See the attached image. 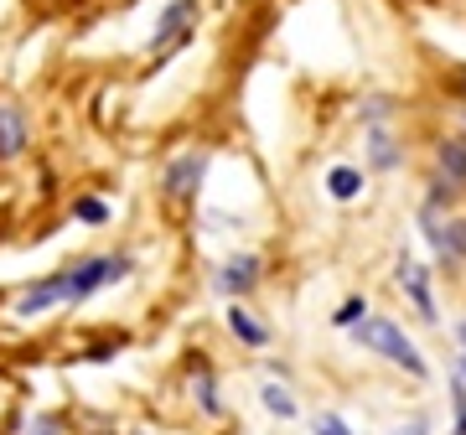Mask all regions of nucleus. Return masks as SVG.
I'll list each match as a JSON object with an SVG mask.
<instances>
[{
	"label": "nucleus",
	"mask_w": 466,
	"mask_h": 435,
	"mask_svg": "<svg viewBox=\"0 0 466 435\" xmlns=\"http://www.w3.org/2000/svg\"><path fill=\"white\" fill-rule=\"evenodd\" d=\"M451 234H456V254L466 259V218H461V223H451Z\"/></svg>",
	"instance_id": "obj_19"
},
{
	"label": "nucleus",
	"mask_w": 466,
	"mask_h": 435,
	"mask_svg": "<svg viewBox=\"0 0 466 435\" xmlns=\"http://www.w3.org/2000/svg\"><path fill=\"white\" fill-rule=\"evenodd\" d=\"M327 197H332V202L363 197V171H358V167H332V171H327Z\"/></svg>",
	"instance_id": "obj_11"
},
{
	"label": "nucleus",
	"mask_w": 466,
	"mask_h": 435,
	"mask_svg": "<svg viewBox=\"0 0 466 435\" xmlns=\"http://www.w3.org/2000/svg\"><path fill=\"white\" fill-rule=\"evenodd\" d=\"M135 435H146V430H135Z\"/></svg>",
	"instance_id": "obj_22"
},
{
	"label": "nucleus",
	"mask_w": 466,
	"mask_h": 435,
	"mask_svg": "<svg viewBox=\"0 0 466 435\" xmlns=\"http://www.w3.org/2000/svg\"><path fill=\"white\" fill-rule=\"evenodd\" d=\"M461 125H466V104H461Z\"/></svg>",
	"instance_id": "obj_21"
},
{
	"label": "nucleus",
	"mask_w": 466,
	"mask_h": 435,
	"mask_svg": "<svg viewBox=\"0 0 466 435\" xmlns=\"http://www.w3.org/2000/svg\"><path fill=\"white\" fill-rule=\"evenodd\" d=\"M202 21V0H167L161 5V16H156V26H150V42L146 52H177L192 42V32H198Z\"/></svg>",
	"instance_id": "obj_3"
},
{
	"label": "nucleus",
	"mask_w": 466,
	"mask_h": 435,
	"mask_svg": "<svg viewBox=\"0 0 466 435\" xmlns=\"http://www.w3.org/2000/svg\"><path fill=\"white\" fill-rule=\"evenodd\" d=\"M425 430H431L425 420H410V425H400V430H389V435H425Z\"/></svg>",
	"instance_id": "obj_18"
},
{
	"label": "nucleus",
	"mask_w": 466,
	"mask_h": 435,
	"mask_svg": "<svg viewBox=\"0 0 466 435\" xmlns=\"http://www.w3.org/2000/svg\"><path fill=\"white\" fill-rule=\"evenodd\" d=\"M368 317V301H363V296H352V301H342V306H337V327H352V321H363Z\"/></svg>",
	"instance_id": "obj_16"
},
{
	"label": "nucleus",
	"mask_w": 466,
	"mask_h": 435,
	"mask_svg": "<svg viewBox=\"0 0 466 435\" xmlns=\"http://www.w3.org/2000/svg\"><path fill=\"white\" fill-rule=\"evenodd\" d=\"M130 275V259L125 254H88L78 265L57 269V275H42V280L21 285L16 301H11V317H47L57 306H84L88 296H99L104 285H119Z\"/></svg>",
	"instance_id": "obj_1"
},
{
	"label": "nucleus",
	"mask_w": 466,
	"mask_h": 435,
	"mask_svg": "<svg viewBox=\"0 0 466 435\" xmlns=\"http://www.w3.org/2000/svg\"><path fill=\"white\" fill-rule=\"evenodd\" d=\"M192 394H198V404L208 410V415H223V404H218V384H213V369H198V373H192Z\"/></svg>",
	"instance_id": "obj_13"
},
{
	"label": "nucleus",
	"mask_w": 466,
	"mask_h": 435,
	"mask_svg": "<svg viewBox=\"0 0 466 435\" xmlns=\"http://www.w3.org/2000/svg\"><path fill=\"white\" fill-rule=\"evenodd\" d=\"M368 167L373 171L400 167V140L389 135V119H373V125H368Z\"/></svg>",
	"instance_id": "obj_9"
},
{
	"label": "nucleus",
	"mask_w": 466,
	"mask_h": 435,
	"mask_svg": "<svg viewBox=\"0 0 466 435\" xmlns=\"http://www.w3.org/2000/svg\"><path fill=\"white\" fill-rule=\"evenodd\" d=\"M228 332L238 337L244 348H265V342H269V327H265V321H254V317H249V311H244L238 301L228 306Z\"/></svg>",
	"instance_id": "obj_10"
},
{
	"label": "nucleus",
	"mask_w": 466,
	"mask_h": 435,
	"mask_svg": "<svg viewBox=\"0 0 466 435\" xmlns=\"http://www.w3.org/2000/svg\"><path fill=\"white\" fill-rule=\"evenodd\" d=\"M400 290L410 296V306H415L425 321L441 317V311H435V296H431V269L420 265V259H400Z\"/></svg>",
	"instance_id": "obj_7"
},
{
	"label": "nucleus",
	"mask_w": 466,
	"mask_h": 435,
	"mask_svg": "<svg viewBox=\"0 0 466 435\" xmlns=\"http://www.w3.org/2000/svg\"><path fill=\"white\" fill-rule=\"evenodd\" d=\"M26 146H32V115H26V104L0 99V161H16Z\"/></svg>",
	"instance_id": "obj_6"
},
{
	"label": "nucleus",
	"mask_w": 466,
	"mask_h": 435,
	"mask_svg": "<svg viewBox=\"0 0 466 435\" xmlns=\"http://www.w3.org/2000/svg\"><path fill=\"white\" fill-rule=\"evenodd\" d=\"M259 400H265V410H269V415L296 420V394H290L285 384H265V389H259Z\"/></svg>",
	"instance_id": "obj_12"
},
{
	"label": "nucleus",
	"mask_w": 466,
	"mask_h": 435,
	"mask_svg": "<svg viewBox=\"0 0 466 435\" xmlns=\"http://www.w3.org/2000/svg\"><path fill=\"white\" fill-rule=\"evenodd\" d=\"M254 285H259V259L254 254H233L228 265L218 269V290H228V296H249Z\"/></svg>",
	"instance_id": "obj_8"
},
{
	"label": "nucleus",
	"mask_w": 466,
	"mask_h": 435,
	"mask_svg": "<svg viewBox=\"0 0 466 435\" xmlns=\"http://www.w3.org/2000/svg\"><path fill=\"white\" fill-rule=\"evenodd\" d=\"M311 435H352V425L342 415H332V410H321V415L311 420Z\"/></svg>",
	"instance_id": "obj_15"
},
{
	"label": "nucleus",
	"mask_w": 466,
	"mask_h": 435,
	"mask_svg": "<svg viewBox=\"0 0 466 435\" xmlns=\"http://www.w3.org/2000/svg\"><path fill=\"white\" fill-rule=\"evenodd\" d=\"M456 84H461V94H466V63H461V67H456Z\"/></svg>",
	"instance_id": "obj_20"
},
{
	"label": "nucleus",
	"mask_w": 466,
	"mask_h": 435,
	"mask_svg": "<svg viewBox=\"0 0 466 435\" xmlns=\"http://www.w3.org/2000/svg\"><path fill=\"white\" fill-rule=\"evenodd\" d=\"M73 218L99 228V223H109V202H104V197H78V202H73Z\"/></svg>",
	"instance_id": "obj_14"
},
{
	"label": "nucleus",
	"mask_w": 466,
	"mask_h": 435,
	"mask_svg": "<svg viewBox=\"0 0 466 435\" xmlns=\"http://www.w3.org/2000/svg\"><path fill=\"white\" fill-rule=\"evenodd\" d=\"M21 435H63V425H57L52 415H32L26 425H21Z\"/></svg>",
	"instance_id": "obj_17"
},
{
	"label": "nucleus",
	"mask_w": 466,
	"mask_h": 435,
	"mask_svg": "<svg viewBox=\"0 0 466 435\" xmlns=\"http://www.w3.org/2000/svg\"><path fill=\"white\" fill-rule=\"evenodd\" d=\"M348 332L358 337V348H368V352H379V358H389V363H394V369H404L410 379H425V373H431L425 352L410 342V332H404L400 321H389V317H363V321H352Z\"/></svg>",
	"instance_id": "obj_2"
},
{
	"label": "nucleus",
	"mask_w": 466,
	"mask_h": 435,
	"mask_svg": "<svg viewBox=\"0 0 466 435\" xmlns=\"http://www.w3.org/2000/svg\"><path fill=\"white\" fill-rule=\"evenodd\" d=\"M202 171H208V151H182V156L167 167V177H161L167 197H171V202H192V197H198Z\"/></svg>",
	"instance_id": "obj_5"
},
{
	"label": "nucleus",
	"mask_w": 466,
	"mask_h": 435,
	"mask_svg": "<svg viewBox=\"0 0 466 435\" xmlns=\"http://www.w3.org/2000/svg\"><path fill=\"white\" fill-rule=\"evenodd\" d=\"M466 187V135H451L435 146V182H431V202L446 207L456 192Z\"/></svg>",
	"instance_id": "obj_4"
}]
</instances>
